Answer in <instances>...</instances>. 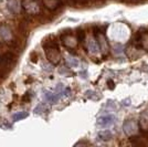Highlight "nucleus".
<instances>
[{"label":"nucleus","instance_id":"obj_1","mask_svg":"<svg viewBox=\"0 0 148 147\" xmlns=\"http://www.w3.org/2000/svg\"><path fill=\"white\" fill-rule=\"evenodd\" d=\"M43 47L45 49V54H47L48 60L53 64H58L61 59L58 43L56 41H48V43H44Z\"/></svg>","mask_w":148,"mask_h":147},{"label":"nucleus","instance_id":"obj_2","mask_svg":"<svg viewBox=\"0 0 148 147\" xmlns=\"http://www.w3.org/2000/svg\"><path fill=\"white\" fill-rule=\"evenodd\" d=\"M14 55L12 53H5L0 55V76L6 78V75L11 70Z\"/></svg>","mask_w":148,"mask_h":147},{"label":"nucleus","instance_id":"obj_3","mask_svg":"<svg viewBox=\"0 0 148 147\" xmlns=\"http://www.w3.org/2000/svg\"><path fill=\"white\" fill-rule=\"evenodd\" d=\"M22 8L25 12L30 14H37L40 11V7L36 0H23L22 1Z\"/></svg>","mask_w":148,"mask_h":147},{"label":"nucleus","instance_id":"obj_4","mask_svg":"<svg viewBox=\"0 0 148 147\" xmlns=\"http://www.w3.org/2000/svg\"><path fill=\"white\" fill-rule=\"evenodd\" d=\"M123 129L124 133L130 137V136H134V135L138 133L139 126H138V124L135 121H126L123 125Z\"/></svg>","mask_w":148,"mask_h":147},{"label":"nucleus","instance_id":"obj_5","mask_svg":"<svg viewBox=\"0 0 148 147\" xmlns=\"http://www.w3.org/2000/svg\"><path fill=\"white\" fill-rule=\"evenodd\" d=\"M138 126L145 137H148V116L146 114H142L138 120Z\"/></svg>","mask_w":148,"mask_h":147},{"label":"nucleus","instance_id":"obj_6","mask_svg":"<svg viewBox=\"0 0 148 147\" xmlns=\"http://www.w3.org/2000/svg\"><path fill=\"white\" fill-rule=\"evenodd\" d=\"M114 121H115V117L113 115H104L97 120V125L102 127H108L114 124Z\"/></svg>","mask_w":148,"mask_h":147},{"label":"nucleus","instance_id":"obj_7","mask_svg":"<svg viewBox=\"0 0 148 147\" xmlns=\"http://www.w3.org/2000/svg\"><path fill=\"white\" fill-rule=\"evenodd\" d=\"M61 93H52V92H45L44 93V98L47 100V102L50 104H56L59 102V100L61 98Z\"/></svg>","mask_w":148,"mask_h":147},{"label":"nucleus","instance_id":"obj_8","mask_svg":"<svg viewBox=\"0 0 148 147\" xmlns=\"http://www.w3.org/2000/svg\"><path fill=\"white\" fill-rule=\"evenodd\" d=\"M0 37L2 38L3 40H6V41H8L11 38V30H10V28L8 25H0Z\"/></svg>","mask_w":148,"mask_h":147},{"label":"nucleus","instance_id":"obj_9","mask_svg":"<svg viewBox=\"0 0 148 147\" xmlns=\"http://www.w3.org/2000/svg\"><path fill=\"white\" fill-rule=\"evenodd\" d=\"M43 5L50 10H54L62 5L61 0H43Z\"/></svg>","mask_w":148,"mask_h":147},{"label":"nucleus","instance_id":"obj_10","mask_svg":"<svg viewBox=\"0 0 148 147\" xmlns=\"http://www.w3.org/2000/svg\"><path fill=\"white\" fill-rule=\"evenodd\" d=\"M87 49L90 50V52L92 53H96L99 51V44L96 42V40L94 38H91L87 42Z\"/></svg>","mask_w":148,"mask_h":147},{"label":"nucleus","instance_id":"obj_11","mask_svg":"<svg viewBox=\"0 0 148 147\" xmlns=\"http://www.w3.org/2000/svg\"><path fill=\"white\" fill-rule=\"evenodd\" d=\"M97 137H99V139H101V141H110V139H112V137H113V135H112V133L110 132V131H101L99 134H97Z\"/></svg>","mask_w":148,"mask_h":147},{"label":"nucleus","instance_id":"obj_12","mask_svg":"<svg viewBox=\"0 0 148 147\" xmlns=\"http://www.w3.org/2000/svg\"><path fill=\"white\" fill-rule=\"evenodd\" d=\"M130 143H132L133 145H135V146H137V145H146V144H147L146 142H144V138H143V137L137 136V134L134 135V136H130Z\"/></svg>","mask_w":148,"mask_h":147},{"label":"nucleus","instance_id":"obj_13","mask_svg":"<svg viewBox=\"0 0 148 147\" xmlns=\"http://www.w3.org/2000/svg\"><path fill=\"white\" fill-rule=\"evenodd\" d=\"M65 61H66V64H68L70 67H79V64H80L79 60H77L76 58H74V56H71V55L66 56Z\"/></svg>","mask_w":148,"mask_h":147},{"label":"nucleus","instance_id":"obj_14","mask_svg":"<svg viewBox=\"0 0 148 147\" xmlns=\"http://www.w3.org/2000/svg\"><path fill=\"white\" fill-rule=\"evenodd\" d=\"M8 8H9V10L11 11L12 13H17L19 11V3L17 0H9V2H8Z\"/></svg>","mask_w":148,"mask_h":147},{"label":"nucleus","instance_id":"obj_15","mask_svg":"<svg viewBox=\"0 0 148 147\" xmlns=\"http://www.w3.org/2000/svg\"><path fill=\"white\" fill-rule=\"evenodd\" d=\"M28 116H29L28 112H18V113H14L12 115V120L13 122H18V121H21V120H25Z\"/></svg>","mask_w":148,"mask_h":147},{"label":"nucleus","instance_id":"obj_16","mask_svg":"<svg viewBox=\"0 0 148 147\" xmlns=\"http://www.w3.org/2000/svg\"><path fill=\"white\" fill-rule=\"evenodd\" d=\"M44 112H47V106L44 104H40L39 106H37L36 110H34V113H37V114H42Z\"/></svg>","mask_w":148,"mask_h":147},{"label":"nucleus","instance_id":"obj_17","mask_svg":"<svg viewBox=\"0 0 148 147\" xmlns=\"http://www.w3.org/2000/svg\"><path fill=\"white\" fill-rule=\"evenodd\" d=\"M76 37H77L79 41H83L85 39V32L82 30V29H79L77 32H76Z\"/></svg>","mask_w":148,"mask_h":147},{"label":"nucleus","instance_id":"obj_18","mask_svg":"<svg viewBox=\"0 0 148 147\" xmlns=\"http://www.w3.org/2000/svg\"><path fill=\"white\" fill-rule=\"evenodd\" d=\"M31 100V95H30V93L28 92L27 93V95H25V96H23V98H22V101H30Z\"/></svg>","mask_w":148,"mask_h":147}]
</instances>
